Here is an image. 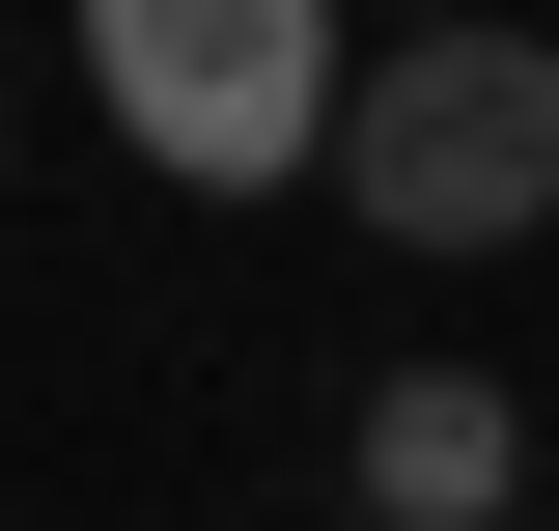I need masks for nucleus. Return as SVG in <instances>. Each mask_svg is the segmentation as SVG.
<instances>
[{
  "label": "nucleus",
  "mask_w": 559,
  "mask_h": 531,
  "mask_svg": "<svg viewBox=\"0 0 559 531\" xmlns=\"http://www.w3.org/2000/svg\"><path fill=\"white\" fill-rule=\"evenodd\" d=\"M336 197L392 224V252H532L559 224V28L419 0L392 57H364V113H336Z\"/></svg>",
  "instance_id": "1"
},
{
  "label": "nucleus",
  "mask_w": 559,
  "mask_h": 531,
  "mask_svg": "<svg viewBox=\"0 0 559 531\" xmlns=\"http://www.w3.org/2000/svg\"><path fill=\"white\" fill-rule=\"evenodd\" d=\"M364 531H392V504H364Z\"/></svg>",
  "instance_id": "4"
},
{
  "label": "nucleus",
  "mask_w": 559,
  "mask_h": 531,
  "mask_svg": "<svg viewBox=\"0 0 559 531\" xmlns=\"http://www.w3.org/2000/svg\"><path fill=\"white\" fill-rule=\"evenodd\" d=\"M503 475H532V392L503 364H392L364 392V504L392 531H503Z\"/></svg>",
  "instance_id": "3"
},
{
  "label": "nucleus",
  "mask_w": 559,
  "mask_h": 531,
  "mask_svg": "<svg viewBox=\"0 0 559 531\" xmlns=\"http://www.w3.org/2000/svg\"><path fill=\"white\" fill-rule=\"evenodd\" d=\"M84 84L168 197H280V168H336L364 113V28L336 0H84Z\"/></svg>",
  "instance_id": "2"
}]
</instances>
